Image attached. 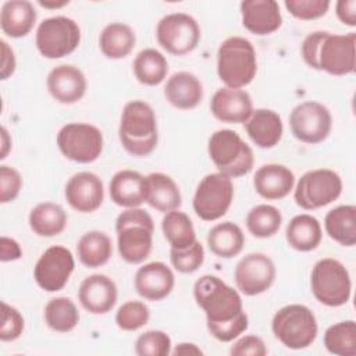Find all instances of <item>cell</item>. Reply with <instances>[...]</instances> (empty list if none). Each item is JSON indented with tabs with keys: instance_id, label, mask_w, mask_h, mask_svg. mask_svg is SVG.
<instances>
[{
	"instance_id": "obj_1",
	"label": "cell",
	"mask_w": 356,
	"mask_h": 356,
	"mask_svg": "<svg viewBox=\"0 0 356 356\" xmlns=\"http://www.w3.org/2000/svg\"><path fill=\"white\" fill-rule=\"evenodd\" d=\"M193 296L206 314L209 332L217 341L231 342L248 330L249 318L241 295L221 278L211 274L200 277L193 285Z\"/></svg>"
},
{
	"instance_id": "obj_2",
	"label": "cell",
	"mask_w": 356,
	"mask_h": 356,
	"mask_svg": "<svg viewBox=\"0 0 356 356\" xmlns=\"http://www.w3.org/2000/svg\"><path fill=\"white\" fill-rule=\"evenodd\" d=\"M118 138L122 147L135 157H146L156 149L159 140L157 120L149 103L132 100L124 106Z\"/></svg>"
},
{
	"instance_id": "obj_3",
	"label": "cell",
	"mask_w": 356,
	"mask_h": 356,
	"mask_svg": "<svg viewBox=\"0 0 356 356\" xmlns=\"http://www.w3.org/2000/svg\"><path fill=\"white\" fill-rule=\"evenodd\" d=\"M117 246L122 260L139 264L149 257L153 246L154 222L150 214L139 207L121 211L115 221Z\"/></svg>"
},
{
	"instance_id": "obj_4",
	"label": "cell",
	"mask_w": 356,
	"mask_h": 356,
	"mask_svg": "<svg viewBox=\"0 0 356 356\" xmlns=\"http://www.w3.org/2000/svg\"><path fill=\"white\" fill-rule=\"evenodd\" d=\"M257 72V58L253 44L242 36L227 38L217 51V74L227 88L242 89Z\"/></svg>"
},
{
	"instance_id": "obj_5",
	"label": "cell",
	"mask_w": 356,
	"mask_h": 356,
	"mask_svg": "<svg viewBox=\"0 0 356 356\" xmlns=\"http://www.w3.org/2000/svg\"><path fill=\"white\" fill-rule=\"evenodd\" d=\"M207 150L218 172L229 178L243 177L253 168V150L232 129L213 132L209 138Z\"/></svg>"
},
{
	"instance_id": "obj_6",
	"label": "cell",
	"mask_w": 356,
	"mask_h": 356,
	"mask_svg": "<svg viewBox=\"0 0 356 356\" xmlns=\"http://www.w3.org/2000/svg\"><path fill=\"white\" fill-rule=\"evenodd\" d=\"M274 337L286 348L300 350L309 348L318 332L314 313L305 305H286L275 312L271 320Z\"/></svg>"
},
{
	"instance_id": "obj_7",
	"label": "cell",
	"mask_w": 356,
	"mask_h": 356,
	"mask_svg": "<svg viewBox=\"0 0 356 356\" xmlns=\"http://www.w3.org/2000/svg\"><path fill=\"white\" fill-rule=\"evenodd\" d=\"M310 288L320 303L328 307L342 306L348 303L352 293L349 271L337 259H321L312 268Z\"/></svg>"
},
{
	"instance_id": "obj_8",
	"label": "cell",
	"mask_w": 356,
	"mask_h": 356,
	"mask_svg": "<svg viewBox=\"0 0 356 356\" xmlns=\"http://www.w3.org/2000/svg\"><path fill=\"white\" fill-rule=\"evenodd\" d=\"M342 193V179L330 168L305 172L295 188V203L303 210H316L337 200Z\"/></svg>"
},
{
	"instance_id": "obj_9",
	"label": "cell",
	"mask_w": 356,
	"mask_h": 356,
	"mask_svg": "<svg viewBox=\"0 0 356 356\" xmlns=\"http://www.w3.org/2000/svg\"><path fill=\"white\" fill-rule=\"evenodd\" d=\"M81 42V29L78 24L64 15H56L43 19L35 36L39 53L46 58H63L71 54Z\"/></svg>"
},
{
	"instance_id": "obj_10",
	"label": "cell",
	"mask_w": 356,
	"mask_h": 356,
	"mask_svg": "<svg viewBox=\"0 0 356 356\" xmlns=\"http://www.w3.org/2000/svg\"><path fill=\"white\" fill-rule=\"evenodd\" d=\"M56 142L64 157L81 164L93 163L103 152L102 131L86 122L65 124L60 128Z\"/></svg>"
},
{
	"instance_id": "obj_11",
	"label": "cell",
	"mask_w": 356,
	"mask_h": 356,
	"mask_svg": "<svg viewBox=\"0 0 356 356\" xmlns=\"http://www.w3.org/2000/svg\"><path fill=\"white\" fill-rule=\"evenodd\" d=\"M234 199V185L229 177L221 172L207 174L193 195V210L204 221H216L227 214Z\"/></svg>"
},
{
	"instance_id": "obj_12",
	"label": "cell",
	"mask_w": 356,
	"mask_h": 356,
	"mask_svg": "<svg viewBox=\"0 0 356 356\" xmlns=\"http://www.w3.org/2000/svg\"><path fill=\"white\" fill-rule=\"evenodd\" d=\"M156 39L167 53L184 56L196 49L200 40V28L189 14L171 13L159 21Z\"/></svg>"
},
{
	"instance_id": "obj_13",
	"label": "cell",
	"mask_w": 356,
	"mask_h": 356,
	"mask_svg": "<svg viewBox=\"0 0 356 356\" xmlns=\"http://www.w3.org/2000/svg\"><path fill=\"white\" fill-rule=\"evenodd\" d=\"M355 46V32L335 35L324 31L316 56V70H321L337 76L353 74L356 67Z\"/></svg>"
},
{
	"instance_id": "obj_14",
	"label": "cell",
	"mask_w": 356,
	"mask_h": 356,
	"mask_svg": "<svg viewBox=\"0 0 356 356\" xmlns=\"http://www.w3.org/2000/svg\"><path fill=\"white\" fill-rule=\"evenodd\" d=\"M289 128L298 140L316 145L328 138L332 128V117L324 104L303 102L291 111Z\"/></svg>"
},
{
	"instance_id": "obj_15",
	"label": "cell",
	"mask_w": 356,
	"mask_h": 356,
	"mask_svg": "<svg viewBox=\"0 0 356 356\" xmlns=\"http://www.w3.org/2000/svg\"><path fill=\"white\" fill-rule=\"evenodd\" d=\"M75 267L70 249L54 245L47 248L33 267L36 284L46 292H57L65 286Z\"/></svg>"
},
{
	"instance_id": "obj_16",
	"label": "cell",
	"mask_w": 356,
	"mask_h": 356,
	"mask_svg": "<svg viewBox=\"0 0 356 356\" xmlns=\"http://www.w3.org/2000/svg\"><path fill=\"white\" fill-rule=\"evenodd\" d=\"M277 270L274 261L264 253H249L235 266L234 280L236 288L248 295L254 296L266 292L275 281Z\"/></svg>"
},
{
	"instance_id": "obj_17",
	"label": "cell",
	"mask_w": 356,
	"mask_h": 356,
	"mask_svg": "<svg viewBox=\"0 0 356 356\" xmlns=\"http://www.w3.org/2000/svg\"><path fill=\"white\" fill-rule=\"evenodd\" d=\"M65 200L79 213L97 210L104 199L103 182L95 172L81 171L74 174L65 184Z\"/></svg>"
},
{
	"instance_id": "obj_18",
	"label": "cell",
	"mask_w": 356,
	"mask_h": 356,
	"mask_svg": "<svg viewBox=\"0 0 356 356\" xmlns=\"http://www.w3.org/2000/svg\"><path fill=\"white\" fill-rule=\"evenodd\" d=\"M46 86L51 97L61 104H74L79 102L88 88L85 74L72 64L54 67L47 78Z\"/></svg>"
},
{
	"instance_id": "obj_19",
	"label": "cell",
	"mask_w": 356,
	"mask_h": 356,
	"mask_svg": "<svg viewBox=\"0 0 356 356\" xmlns=\"http://www.w3.org/2000/svg\"><path fill=\"white\" fill-rule=\"evenodd\" d=\"M175 284L172 270L163 261H150L138 268L134 285L138 295L146 300L157 302L167 298Z\"/></svg>"
},
{
	"instance_id": "obj_20",
	"label": "cell",
	"mask_w": 356,
	"mask_h": 356,
	"mask_svg": "<svg viewBox=\"0 0 356 356\" xmlns=\"http://www.w3.org/2000/svg\"><path fill=\"white\" fill-rule=\"evenodd\" d=\"M117 285L104 274H92L86 277L78 289L81 306L92 314H106L117 303Z\"/></svg>"
},
{
	"instance_id": "obj_21",
	"label": "cell",
	"mask_w": 356,
	"mask_h": 356,
	"mask_svg": "<svg viewBox=\"0 0 356 356\" xmlns=\"http://www.w3.org/2000/svg\"><path fill=\"white\" fill-rule=\"evenodd\" d=\"M210 111L221 122L245 124L253 113L252 97L243 89H232L225 86L213 95Z\"/></svg>"
},
{
	"instance_id": "obj_22",
	"label": "cell",
	"mask_w": 356,
	"mask_h": 356,
	"mask_svg": "<svg viewBox=\"0 0 356 356\" xmlns=\"http://www.w3.org/2000/svg\"><path fill=\"white\" fill-rule=\"evenodd\" d=\"M242 25L252 33L263 36L282 25L280 6L274 0H245L241 3Z\"/></svg>"
},
{
	"instance_id": "obj_23",
	"label": "cell",
	"mask_w": 356,
	"mask_h": 356,
	"mask_svg": "<svg viewBox=\"0 0 356 356\" xmlns=\"http://www.w3.org/2000/svg\"><path fill=\"white\" fill-rule=\"evenodd\" d=\"M295 185L293 172L282 164H264L253 177L256 192L267 200H280L289 195Z\"/></svg>"
},
{
	"instance_id": "obj_24",
	"label": "cell",
	"mask_w": 356,
	"mask_h": 356,
	"mask_svg": "<svg viewBox=\"0 0 356 356\" xmlns=\"http://www.w3.org/2000/svg\"><path fill=\"white\" fill-rule=\"evenodd\" d=\"M245 129L252 142L261 149L277 146L284 134L282 120L270 108H256L245 122Z\"/></svg>"
},
{
	"instance_id": "obj_25",
	"label": "cell",
	"mask_w": 356,
	"mask_h": 356,
	"mask_svg": "<svg viewBox=\"0 0 356 356\" xmlns=\"http://www.w3.org/2000/svg\"><path fill=\"white\" fill-rule=\"evenodd\" d=\"M108 191L117 206L139 207L146 202V177L134 170H121L113 175Z\"/></svg>"
},
{
	"instance_id": "obj_26",
	"label": "cell",
	"mask_w": 356,
	"mask_h": 356,
	"mask_svg": "<svg viewBox=\"0 0 356 356\" xmlns=\"http://www.w3.org/2000/svg\"><path fill=\"white\" fill-rule=\"evenodd\" d=\"M167 102L179 110L195 108L203 99V86L200 79L188 71L172 74L164 85Z\"/></svg>"
},
{
	"instance_id": "obj_27",
	"label": "cell",
	"mask_w": 356,
	"mask_h": 356,
	"mask_svg": "<svg viewBox=\"0 0 356 356\" xmlns=\"http://www.w3.org/2000/svg\"><path fill=\"white\" fill-rule=\"evenodd\" d=\"M146 203L161 213L177 210L182 196L175 181L163 172H150L146 177Z\"/></svg>"
},
{
	"instance_id": "obj_28",
	"label": "cell",
	"mask_w": 356,
	"mask_h": 356,
	"mask_svg": "<svg viewBox=\"0 0 356 356\" xmlns=\"http://www.w3.org/2000/svg\"><path fill=\"white\" fill-rule=\"evenodd\" d=\"M36 21V10L31 1L10 0L6 1L0 11L1 31L10 38L26 36Z\"/></svg>"
},
{
	"instance_id": "obj_29",
	"label": "cell",
	"mask_w": 356,
	"mask_h": 356,
	"mask_svg": "<svg viewBox=\"0 0 356 356\" xmlns=\"http://www.w3.org/2000/svg\"><path fill=\"white\" fill-rule=\"evenodd\" d=\"M285 238L292 249L298 252H312L321 242V225L318 220L310 214H298L288 222Z\"/></svg>"
},
{
	"instance_id": "obj_30",
	"label": "cell",
	"mask_w": 356,
	"mask_h": 356,
	"mask_svg": "<svg viewBox=\"0 0 356 356\" xmlns=\"http://www.w3.org/2000/svg\"><path fill=\"white\" fill-rule=\"evenodd\" d=\"M68 217L65 210L53 202L38 203L29 213L28 222L33 234L44 238L56 236L65 229Z\"/></svg>"
},
{
	"instance_id": "obj_31",
	"label": "cell",
	"mask_w": 356,
	"mask_h": 356,
	"mask_svg": "<svg viewBox=\"0 0 356 356\" xmlns=\"http://www.w3.org/2000/svg\"><path fill=\"white\" fill-rule=\"evenodd\" d=\"M207 245L210 252L217 257L231 259L242 252L245 235L239 225L231 221H224L209 231Z\"/></svg>"
},
{
	"instance_id": "obj_32",
	"label": "cell",
	"mask_w": 356,
	"mask_h": 356,
	"mask_svg": "<svg viewBox=\"0 0 356 356\" xmlns=\"http://www.w3.org/2000/svg\"><path fill=\"white\" fill-rule=\"evenodd\" d=\"M135 43V32L124 22H111L106 25L99 36L100 51L111 60L127 57L134 50Z\"/></svg>"
},
{
	"instance_id": "obj_33",
	"label": "cell",
	"mask_w": 356,
	"mask_h": 356,
	"mask_svg": "<svg viewBox=\"0 0 356 356\" xmlns=\"http://www.w3.org/2000/svg\"><path fill=\"white\" fill-rule=\"evenodd\" d=\"M325 232L331 239L342 246H355L356 243V207L342 204L331 209L324 218Z\"/></svg>"
},
{
	"instance_id": "obj_34",
	"label": "cell",
	"mask_w": 356,
	"mask_h": 356,
	"mask_svg": "<svg viewBox=\"0 0 356 356\" xmlns=\"http://www.w3.org/2000/svg\"><path fill=\"white\" fill-rule=\"evenodd\" d=\"M76 254L85 267L104 266L113 254L111 239L103 231H88L76 243Z\"/></svg>"
},
{
	"instance_id": "obj_35",
	"label": "cell",
	"mask_w": 356,
	"mask_h": 356,
	"mask_svg": "<svg viewBox=\"0 0 356 356\" xmlns=\"http://www.w3.org/2000/svg\"><path fill=\"white\" fill-rule=\"evenodd\" d=\"M135 78L147 86L161 83L168 72V63L163 53L156 49H143L132 63Z\"/></svg>"
},
{
	"instance_id": "obj_36",
	"label": "cell",
	"mask_w": 356,
	"mask_h": 356,
	"mask_svg": "<svg viewBox=\"0 0 356 356\" xmlns=\"http://www.w3.org/2000/svg\"><path fill=\"white\" fill-rule=\"evenodd\" d=\"M161 229L171 249H186L197 241L192 220L178 209L165 213L161 220Z\"/></svg>"
},
{
	"instance_id": "obj_37",
	"label": "cell",
	"mask_w": 356,
	"mask_h": 356,
	"mask_svg": "<svg viewBox=\"0 0 356 356\" xmlns=\"http://www.w3.org/2000/svg\"><path fill=\"white\" fill-rule=\"evenodd\" d=\"M44 321L56 332H70L79 323V312L70 298H53L44 306Z\"/></svg>"
},
{
	"instance_id": "obj_38",
	"label": "cell",
	"mask_w": 356,
	"mask_h": 356,
	"mask_svg": "<svg viewBox=\"0 0 356 356\" xmlns=\"http://www.w3.org/2000/svg\"><path fill=\"white\" fill-rule=\"evenodd\" d=\"M325 349L337 356L356 355V323L345 320L330 325L324 332Z\"/></svg>"
},
{
	"instance_id": "obj_39",
	"label": "cell",
	"mask_w": 356,
	"mask_h": 356,
	"mask_svg": "<svg viewBox=\"0 0 356 356\" xmlns=\"http://www.w3.org/2000/svg\"><path fill=\"white\" fill-rule=\"evenodd\" d=\"M282 214L271 204H257L246 216V228L256 238H270L281 227Z\"/></svg>"
},
{
	"instance_id": "obj_40",
	"label": "cell",
	"mask_w": 356,
	"mask_h": 356,
	"mask_svg": "<svg viewBox=\"0 0 356 356\" xmlns=\"http://www.w3.org/2000/svg\"><path fill=\"white\" fill-rule=\"evenodd\" d=\"M150 310L140 300H128L122 303L115 313V323L122 331H136L147 324Z\"/></svg>"
},
{
	"instance_id": "obj_41",
	"label": "cell",
	"mask_w": 356,
	"mask_h": 356,
	"mask_svg": "<svg viewBox=\"0 0 356 356\" xmlns=\"http://www.w3.org/2000/svg\"><path fill=\"white\" fill-rule=\"evenodd\" d=\"M138 356H167L171 353V338L160 330H149L140 334L135 342Z\"/></svg>"
},
{
	"instance_id": "obj_42",
	"label": "cell",
	"mask_w": 356,
	"mask_h": 356,
	"mask_svg": "<svg viewBox=\"0 0 356 356\" xmlns=\"http://www.w3.org/2000/svg\"><path fill=\"white\" fill-rule=\"evenodd\" d=\"M170 260L177 271L182 274L195 273L204 261L203 245L196 241L186 249H170Z\"/></svg>"
},
{
	"instance_id": "obj_43",
	"label": "cell",
	"mask_w": 356,
	"mask_h": 356,
	"mask_svg": "<svg viewBox=\"0 0 356 356\" xmlns=\"http://www.w3.org/2000/svg\"><path fill=\"white\" fill-rule=\"evenodd\" d=\"M284 4L295 18L302 21L324 17L330 8L328 0H285Z\"/></svg>"
},
{
	"instance_id": "obj_44",
	"label": "cell",
	"mask_w": 356,
	"mask_h": 356,
	"mask_svg": "<svg viewBox=\"0 0 356 356\" xmlns=\"http://www.w3.org/2000/svg\"><path fill=\"white\" fill-rule=\"evenodd\" d=\"M24 331V317L13 306L1 302V325L0 339L3 342H11L21 337Z\"/></svg>"
},
{
	"instance_id": "obj_45",
	"label": "cell",
	"mask_w": 356,
	"mask_h": 356,
	"mask_svg": "<svg viewBox=\"0 0 356 356\" xmlns=\"http://www.w3.org/2000/svg\"><path fill=\"white\" fill-rule=\"evenodd\" d=\"M22 188V177L21 174L10 167L0 165V202L8 203L13 202L21 192Z\"/></svg>"
},
{
	"instance_id": "obj_46",
	"label": "cell",
	"mask_w": 356,
	"mask_h": 356,
	"mask_svg": "<svg viewBox=\"0 0 356 356\" xmlns=\"http://www.w3.org/2000/svg\"><path fill=\"white\" fill-rule=\"evenodd\" d=\"M267 352L264 341L257 335H245L234 342L229 349L232 356H264Z\"/></svg>"
},
{
	"instance_id": "obj_47",
	"label": "cell",
	"mask_w": 356,
	"mask_h": 356,
	"mask_svg": "<svg viewBox=\"0 0 356 356\" xmlns=\"http://www.w3.org/2000/svg\"><path fill=\"white\" fill-rule=\"evenodd\" d=\"M335 14L343 25L356 26V1L355 0L337 1Z\"/></svg>"
},
{
	"instance_id": "obj_48",
	"label": "cell",
	"mask_w": 356,
	"mask_h": 356,
	"mask_svg": "<svg viewBox=\"0 0 356 356\" xmlns=\"http://www.w3.org/2000/svg\"><path fill=\"white\" fill-rule=\"evenodd\" d=\"M1 43V68H0V78L4 81L7 78H10L17 67V61H15V56L13 49L8 46V43L6 40H0Z\"/></svg>"
},
{
	"instance_id": "obj_49",
	"label": "cell",
	"mask_w": 356,
	"mask_h": 356,
	"mask_svg": "<svg viewBox=\"0 0 356 356\" xmlns=\"http://www.w3.org/2000/svg\"><path fill=\"white\" fill-rule=\"evenodd\" d=\"M21 256H22V249L19 243L15 239L3 235L0 238V260L13 261V260H18Z\"/></svg>"
},
{
	"instance_id": "obj_50",
	"label": "cell",
	"mask_w": 356,
	"mask_h": 356,
	"mask_svg": "<svg viewBox=\"0 0 356 356\" xmlns=\"http://www.w3.org/2000/svg\"><path fill=\"white\" fill-rule=\"evenodd\" d=\"M172 355H203V350L197 348L195 343L191 342H182L178 343L174 350H171Z\"/></svg>"
},
{
	"instance_id": "obj_51",
	"label": "cell",
	"mask_w": 356,
	"mask_h": 356,
	"mask_svg": "<svg viewBox=\"0 0 356 356\" xmlns=\"http://www.w3.org/2000/svg\"><path fill=\"white\" fill-rule=\"evenodd\" d=\"M0 136H1V153H0V159H6L7 154H8V150L11 149V138L7 132V129L4 127H1L0 129Z\"/></svg>"
},
{
	"instance_id": "obj_52",
	"label": "cell",
	"mask_w": 356,
	"mask_h": 356,
	"mask_svg": "<svg viewBox=\"0 0 356 356\" xmlns=\"http://www.w3.org/2000/svg\"><path fill=\"white\" fill-rule=\"evenodd\" d=\"M39 4L44 8H61L68 4V1H60V3H50V1H39Z\"/></svg>"
}]
</instances>
